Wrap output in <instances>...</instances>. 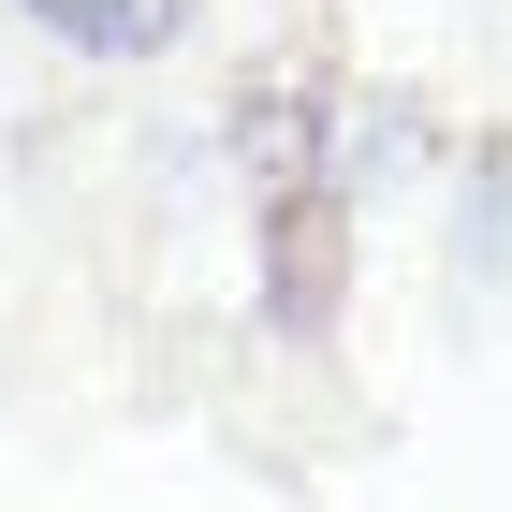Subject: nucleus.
I'll return each instance as SVG.
<instances>
[{
  "label": "nucleus",
  "instance_id": "1",
  "mask_svg": "<svg viewBox=\"0 0 512 512\" xmlns=\"http://www.w3.org/2000/svg\"><path fill=\"white\" fill-rule=\"evenodd\" d=\"M30 15H44L59 44H88V59H161L191 0H30Z\"/></svg>",
  "mask_w": 512,
  "mask_h": 512
}]
</instances>
